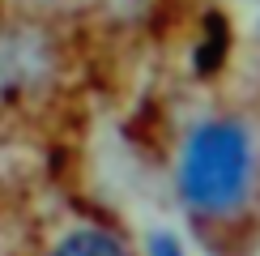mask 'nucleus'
Returning a JSON list of instances; mask_svg holds the SVG:
<instances>
[{
	"mask_svg": "<svg viewBox=\"0 0 260 256\" xmlns=\"http://www.w3.org/2000/svg\"><path fill=\"white\" fill-rule=\"evenodd\" d=\"M247 167H252L247 133L239 124L213 120V124H201L192 133L188 149H183L179 188L201 209H226L239 201V192L247 184Z\"/></svg>",
	"mask_w": 260,
	"mask_h": 256,
	"instance_id": "f257e3e1",
	"label": "nucleus"
},
{
	"mask_svg": "<svg viewBox=\"0 0 260 256\" xmlns=\"http://www.w3.org/2000/svg\"><path fill=\"white\" fill-rule=\"evenodd\" d=\"M51 256H128V252L107 231H73Z\"/></svg>",
	"mask_w": 260,
	"mask_h": 256,
	"instance_id": "f03ea898",
	"label": "nucleus"
},
{
	"mask_svg": "<svg viewBox=\"0 0 260 256\" xmlns=\"http://www.w3.org/2000/svg\"><path fill=\"white\" fill-rule=\"evenodd\" d=\"M222 56H226V21L218 13H209V21H205V43L197 51V69L201 73H213L222 64Z\"/></svg>",
	"mask_w": 260,
	"mask_h": 256,
	"instance_id": "7ed1b4c3",
	"label": "nucleus"
},
{
	"mask_svg": "<svg viewBox=\"0 0 260 256\" xmlns=\"http://www.w3.org/2000/svg\"><path fill=\"white\" fill-rule=\"evenodd\" d=\"M149 256H183V252H179V243L171 235H154L149 239Z\"/></svg>",
	"mask_w": 260,
	"mask_h": 256,
	"instance_id": "20e7f679",
	"label": "nucleus"
}]
</instances>
